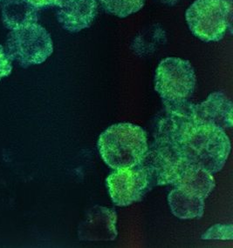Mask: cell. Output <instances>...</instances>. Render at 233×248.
<instances>
[{
    "mask_svg": "<svg viewBox=\"0 0 233 248\" xmlns=\"http://www.w3.org/2000/svg\"><path fill=\"white\" fill-rule=\"evenodd\" d=\"M181 151L190 164L215 174L225 167L231 153V142L224 129L195 119L182 136Z\"/></svg>",
    "mask_w": 233,
    "mask_h": 248,
    "instance_id": "cell-1",
    "label": "cell"
},
{
    "mask_svg": "<svg viewBox=\"0 0 233 248\" xmlns=\"http://www.w3.org/2000/svg\"><path fill=\"white\" fill-rule=\"evenodd\" d=\"M98 147L104 162L110 168H132L138 166L147 154V134L136 124H113L100 134Z\"/></svg>",
    "mask_w": 233,
    "mask_h": 248,
    "instance_id": "cell-2",
    "label": "cell"
},
{
    "mask_svg": "<svg viewBox=\"0 0 233 248\" xmlns=\"http://www.w3.org/2000/svg\"><path fill=\"white\" fill-rule=\"evenodd\" d=\"M232 8V0H195L186 11V22L200 40L217 42L229 28Z\"/></svg>",
    "mask_w": 233,
    "mask_h": 248,
    "instance_id": "cell-3",
    "label": "cell"
},
{
    "mask_svg": "<svg viewBox=\"0 0 233 248\" xmlns=\"http://www.w3.org/2000/svg\"><path fill=\"white\" fill-rule=\"evenodd\" d=\"M5 52L9 59L23 67L44 63L52 55L53 44L51 35L38 23L9 33Z\"/></svg>",
    "mask_w": 233,
    "mask_h": 248,
    "instance_id": "cell-4",
    "label": "cell"
},
{
    "mask_svg": "<svg viewBox=\"0 0 233 248\" xmlns=\"http://www.w3.org/2000/svg\"><path fill=\"white\" fill-rule=\"evenodd\" d=\"M196 84L194 68L188 60L169 57L162 60L157 66L155 89L164 104L189 99Z\"/></svg>",
    "mask_w": 233,
    "mask_h": 248,
    "instance_id": "cell-5",
    "label": "cell"
},
{
    "mask_svg": "<svg viewBox=\"0 0 233 248\" xmlns=\"http://www.w3.org/2000/svg\"><path fill=\"white\" fill-rule=\"evenodd\" d=\"M190 165L177 147L155 140L138 166L147 172L154 186L174 184Z\"/></svg>",
    "mask_w": 233,
    "mask_h": 248,
    "instance_id": "cell-6",
    "label": "cell"
},
{
    "mask_svg": "<svg viewBox=\"0 0 233 248\" xmlns=\"http://www.w3.org/2000/svg\"><path fill=\"white\" fill-rule=\"evenodd\" d=\"M107 186L114 204L127 206L141 201L152 184L145 170L136 166L115 170L107 178Z\"/></svg>",
    "mask_w": 233,
    "mask_h": 248,
    "instance_id": "cell-7",
    "label": "cell"
},
{
    "mask_svg": "<svg viewBox=\"0 0 233 248\" xmlns=\"http://www.w3.org/2000/svg\"><path fill=\"white\" fill-rule=\"evenodd\" d=\"M116 211L95 205L86 212L78 228L79 239L87 241L115 240L118 232Z\"/></svg>",
    "mask_w": 233,
    "mask_h": 248,
    "instance_id": "cell-8",
    "label": "cell"
},
{
    "mask_svg": "<svg viewBox=\"0 0 233 248\" xmlns=\"http://www.w3.org/2000/svg\"><path fill=\"white\" fill-rule=\"evenodd\" d=\"M57 8V20L63 29L79 32L95 21L98 5L96 0H63Z\"/></svg>",
    "mask_w": 233,
    "mask_h": 248,
    "instance_id": "cell-9",
    "label": "cell"
},
{
    "mask_svg": "<svg viewBox=\"0 0 233 248\" xmlns=\"http://www.w3.org/2000/svg\"><path fill=\"white\" fill-rule=\"evenodd\" d=\"M196 120L224 130L232 128L233 103L222 92L212 93L206 100L196 105Z\"/></svg>",
    "mask_w": 233,
    "mask_h": 248,
    "instance_id": "cell-10",
    "label": "cell"
},
{
    "mask_svg": "<svg viewBox=\"0 0 233 248\" xmlns=\"http://www.w3.org/2000/svg\"><path fill=\"white\" fill-rule=\"evenodd\" d=\"M173 185L186 193L205 200L215 188V180L203 167L190 164Z\"/></svg>",
    "mask_w": 233,
    "mask_h": 248,
    "instance_id": "cell-11",
    "label": "cell"
},
{
    "mask_svg": "<svg viewBox=\"0 0 233 248\" xmlns=\"http://www.w3.org/2000/svg\"><path fill=\"white\" fill-rule=\"evenodd\" d=\"M2 4V19L9 30H17L38 21L39 9L28 0H6Z\"/></svg>",
    "mask_w": 233,
    "mask_h": 248,
    "instance_id": "cell-12",
    "label": "cell"
},
{
    "mask_svg": "<svg viewBox=\"0 0 233 248\" xmlns=\"http://www.w3.org/2000/svg\"><path fill=\"white\" fill-rule=\"evenodd\" d=\"M168 203L170 211L181 219L201 218L204 213V200L175 187L169 193Z\"/></svg>",
    "mask_w": 233,
    "mask_h": 248,
    "instance_id": "cell-13",
    "label": "cell"
},
{
    "mask_svg": "<svg viewBox=\"0 0 233 248\" xmlns=\"http://www.w3.org/2000/svg\"><path fill=\"white\" fill-rule=\"evenodd\" d=\"M166 42V33L162 26L153 25L142 31L131 45L135 54L140 57L151 55Z\"/></svg>",
    "mask_w": 233,
    "mask_h": 248,
    "instance_id": "cell-14",
    "label": "cell"
},
{
    "mask_svg": "<svg viewBox=\"0 0 233 248\" xmlns=\"http://www.w3.org/2000/svg\"><path fill=\"white\" fill-rule=\"evenodd\" d=\"M107 13L118 17H127L138 13L144 5V0H100Z\"/></svg>",
    "mask_w": 233,
    "mask_h": 248,
    "instance_id": "cell-15",
    "label": "cell"
},
{
    "mask_svg": "<svg viewBox=\"0 0 233 248\" xmlns=\"http://www.w3.org/2000/svg\"><path fill=\"white\" fill-rule=\"evenodd\" d=\"M233 227L232 224L223 225L216 224L209 228L202 235L203 240H233Z\"/></svg>",
    "mask_w": 233,
    "mask_h": 248,
    "instance_id": "cell-16",
    "label": "cell"
},
{
    "mask_svg": "<svg viewBox=\"0 0 233 248\" xmlns=\"http://www.w3.org/2000/svg\"><path fill=\"white\" fill-rule=\"evenodd\" d=\"M12 60L9 59L4 48L0 46V81L12 72Z\"/></svg>",
    "mask_w": 233,
    "mask_h": 248,
    "instance_id": "cell-17",
    "label": "cell"
},
{
    "mask_svg": "<svg viewBox=\"0 0 233 248\" xmlns=\"http://www.w3.org/2000/svg\"><path fill=\"white\" fill-rule=\"evenodd\" d=\"M31 4L34 5L36 8H46V7H58L63 0H28Z\"/></svg>",
    "mask_w": 233,
    "mask_h": 248,
    "instance_id": "cell-18",
    "label": "cell"
},
{
    "mask_svg": "<svg viewBox=\"0 0 233 248\" xmlns=\"http://www.w3.org/2000/svg\"><path fill=\"white\" fill-rule=\"evenodd\" d=\"M4 1H6V0H0V4H3Z\"/></svg>",
    "mask_w": 233,
    "mask_h": 248,
    "instance_id": "cell-19",
    "label": "cell"
}]
</instances>
